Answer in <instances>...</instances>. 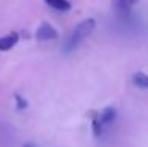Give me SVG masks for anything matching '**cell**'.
I'll return each mask as SVG.
<instances>
[{
	"label": "cell",
	"mask_w": 148,
	"mask_h": 147,
	"mask_svg": "<svg viewBox=\"0 0 148 147\" xmlns=\"http://www.w3.org/2000/svg\"><path fill=\"white\" fill-rule=\"evenodd\" d=\"M137 2L139 0H110L114 10L120 14H128L134 8V5H137Z\"/></svg>",
	"instance_id": "5b68a950"
},
{
	"label": "cell",
	"mask_w": 148,
	"mask_h": 147,
	"mask_svg": "<svg viewBox=\"0 0 148 147\" xmlns=\"http://www.w3.org/2000/svg\"><path fill=\"white\" fill-rule=\"evenodd\" d=\"M14 100H16V106H17V109H21V111H22V109H25V108H27V104H29V103H27V100H25V98H24V97H21L19 93H16V95H14Z\"/></svg>",
	"instance_id": "ba28073f"
},
{
	"label": "cell",
	"mask_w": 148,
	"mask_h": 147,
	"mask_svg": "<svg viewBox=\"0 0 148 147\" xmlns=\"http://www.w3.org/2000/svg\"><path fill=\"white\" fill-rule=\"evenodd\" d=\"M24 147H38V146L33 144V142H27V144H24Z\"/></svg>",
	"instance_id": "9c48e42d"
},
{
	"label": "cell",
	"mask_w": 148,
	"mask_h": 147,
	"mask_svg": "<svg viewBox=\"0 0 148 147\" xmlns=\"http://www.w3.org/2000/svg\"><path fill=\"white\" fill-rule=\"evenodd\" d=\"M95 27H96V21H95L93 17L80 21V22L71 30V33L66 38V41L63 43V52H65V54H69V52L76 51V49L80 46V43H82L84 40H87V38L93 33Z\"/></svg>",
	"instance_id": "6da1fadb"
},
{
	"label": "cell",
	"mask_w": 148,
	"mask_h": 147,
	"mask_svg": "<svg viewBox=\"0 0 148 147\" xmlns=\"http://www.w3.org/2000/svg\"><path fill=\"white\" fill-rule=\"evenodd\" d=\"M91 115V130L96 138H101L104 135L106 128L115 120L117 117V109L114 106H106L101 111H93L90 112Z\"/></svg>",
	"instance_id": "7a4b0ae2"
},
{
	"label": "cell",
	"mask_w": 148,
	"mask_h": 147,
	"mask_svg": "<svg viewBox=\"0 0 148 147\" xmlns=\"http://www.w3.org/2000/svg\"><path fill=\"white\" fill-rule=\"evenodd\" d=\"M132 84L142 90H148V75L142 71H137L132 75Z\"/></svg>",
	"instance_id": "8992f818"
},
{
	"label": "cell",
	"mask_w": 148,
	"mask_h": 147,
	"mask_svg": "<svg viewBox=\"0 0 148 147\" xmlns=\"http://www.w3.org/2000/svg\"><path fill=\"white\" fill-rule=\"evenodd\" d=\"M46 5H49L52 10L57 11H69L71 10V3L69 0H44Z\"/></svg>",
	"instance_id": "52a82bcc"
},
{
	"label": "cell",
	"mask_w": 148,
	"mask_h": 147,
	"mask_svg": "<svg viewBox=\"0 0 148 147\" xmlns=\"http://www.w3.org/2000/svg\"><path fill=\"white\" fill-rule=\"evenodd\" d=\"M19 43V33L17 32H10L3 37H0V51L6 52V51H11L16 44Z\"/></svg>",
	"instance_id": "277c9868"
},
{
	"label": "cell",
	"mask_w": 148,
	"mask_h": 147,
	"mask_svg": "<svg viewBox=\"0 0 148 147\" xmlns=\"http://www.w3.org/2000/svg\"><path fill=\"white\" fill-rule=\"evenodd\" d=\"M38 41H52L58 38V32L51 22H43L40 27L36 29V33H35Z\"/></svg>",
	"instance_id": "3957f363"
}]
</instances>
